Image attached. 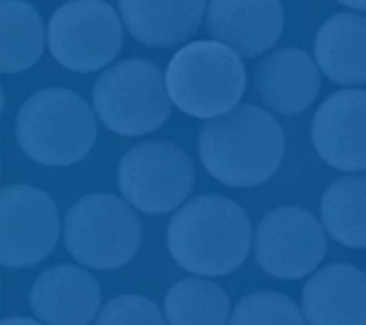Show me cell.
<instances>
[{"instance_id":"1","label":"cell","mask_w":366,"mask_h":325,"mask_svg":"<svg viewBox=\"0 0 366 325\" xmlns=\"http://www.w3.org/2000/svg\"><path fill=\"white\" fill-rule=\"evenodd\" d=\"M197 148L202 165L214 180L232 189H251L277 174L285 156V133L268 111L238 105L206 120Z\"/></svg>"},{"instance_id":"2","label":"cell","mask_w":366,"mask_h":325,"mask_svg":"<svg viewBox=\"0 0 366 325\" xmlns=\"http://www.w3.org/2000/svg\"><path fill=\"white\" fill-rule=\"evenodd\" d=\"M253 229L247 212L223 195L187 201L167 225V249L174 261L195 276H225L249 257Z\"/></svg>"},{"instance_id":"3","label":"cell","mask_w":366,"mask_h":325,"mask_svg":"<svg viewBox=\"0 0 366 325\" xmlns=\"http://www.w3.org/2000/svg\"><path fill=\"white\" fill-rule=\"evenodd\" d=\"M15 137L26 156L47 167L81 161L97 141V120L84 96L69 88L30 94L15 116Z\"/></svg>"},{"instance_id":"4","label":"cell","mask_w":366,"mask_h":325,"mask_svg":"<svg viewBox=\"0 0 366 325\" xmlns=\"http://www.w3.org/2000/svg\"><path fill=\"white\" fill-rule=\"evenodd\" d=\"M232 47L219 41L182 45L167 64L172 103L187 116L212 120L238 107L247 88V69Z\"/></svg>"},{"instance_id":"5","label":"cell","mask_w":366,"mask_h":325,"mask_svg":"<svg viewBox=\"0 0 366 325\" xmlns=\"http://www.w3.org/2000/svg\"><path fill=\"white\" fill-rule=\"evenodd\" d=\"M62 240L77 264L92 270H116L135 257L142 225L127 199L92 193L71 206L62 223Z\"/></svg>"},{"instance_id":"6","label":"cell","mask_w":366,"mask_h":325,"mask_svg":"<svg viewBox=\"0 0 366 325\" xmlns=\"http://www.w3.org/2000/svg\"><path fill=\"white\" fill-rule=\"evenodd\" d=\"M92 103L101 122L124 137L161 129L172 111L165 75L144 58L120 60L103 71L94 81Z\"/></svg>"},{"instance_id":"7","label":"cell","mask_w":366,"mask_h":325,"mask_svg":"<svg viewBox=\"0 0 366 325\" xmlns=\"http://www.w3.org/2000/svg\"><path fill=\"white\" fill-rule=\"evenodd\" d=\"M118 189L122 197L144 214L178 210L193 191L195 169L189 154L167 139L133 146L118 163Z\"/></svg>"},{"instance_id":"8","label":"cell","mask_w":366,"mask_h":325,"mask_svg":"<svg viewBox=\"0 0 366 325\" xmlns=\"http://www.w3.org/2000/svg\"><path fill=\"white\" fill-rule=\"evenodd\" d=\"M122 24L103 0H69L47 24L51 56L69 71L92 73L107 66L122 49Z\"/></svg>"},{"instance_id":"9","label":"cell","mask_w":366,"mask_h":325,"mask_svg":"<svg viewBox=\"0 0 366 325\" xmlns=\"http://www.w3.org/2000/svg\"><path fill=\"white\" fill-rule=\"evenodd\" d=\"M62 229L54 199L30 184L0 189V264L24 270L41 264L58 244Z\"/></svg>"},{"instance_id":"10","label":"cell","mask_w":366,"mask_h":325,"mask_svg":"<svg viewBox=\"0 0 366 325\" xmlns=\"http://www.w3.org/2000/svg\"><path fill=\"white\" fill-rule=\"evenodd\" d=\"M326 253V227L305 208H274L257 225L255 261L274 279L300 281L322 264Z\"/></svg>"},{"instance_id":"11","label":"cell","mask_w":366,"mask_h":325,"mask_svg":"<svg viewBox=\"0 0 366 325\" xmlns=\"http://www.w3.org/2000/svg\"><path fill=\"white\" fill-rule=\"evenodd\" d=\"M313 146L335 169L366 171V90L330 94L313 116Z\"/></svg>"},{"instance_id":"12","label":"cell","mask_w":366,"mask_h":325,"mask_svg":"<svg viewBox=\"0 0 366 325\" xmlns=\"http://www.w3.org/2000/svg\"><path fill=\"white\" fill-rule=\"evenodd\" d=\"M281 0H210L208 32L242 58L268 51L283 32Z\"/></svg>"},{"instance_id":"13","label":"cell","mask_w":366,"mask_h":325,"mask_svg":"<svg viewBox=\"0 0 366 325\" xmlns=\"http://www.w3.org/2000/svg\"><path fill=\"white\" fill-rule=\"evenodd\" d=\"M30 311L45 325H88L99 311V281L69 264L45 270L30 287Z\"/></svg>"},{"instance_id":"14","label":"cell","mask_w":366,"mask_h":325,"mask_svg":"<svg viewBox=\"0 0 366 325\" xmlns=\"http://www.w3.org/2000/svg\"><path fill=\"white\" fill-rule=\"evenodd\" d=\"M311 325H366V274L352 264L322 268L302 289Z\"/></svg>"},{"instance_id":"15","label":"cell","mask_w":366,"mask_h":325,"mask_svg":"<svg viewBox=\"0 0 366 325\" xmlns=\"http://www.w3.org/2000/svg\"><path fill=\"white\" fill-rule=\"evenodd\" d=\"M320 64L302 49L283 47L266 56L255 69V88L262 101L279 114H300L317 96Z\"/></svg>"},{"instance_id":"16","label":"cell","mask_w":366,"mask_h":325,"mask_svg":"<svg viewBox=\"0 0 366 325\" xmlns=\"http://www.w3.org/2000/svg\"><path fill=\"white\" fill-rule=\"evenodd\" d=\"M118 6L133 39L150 47H174L197 32L206 0H118Z\"/></svg>"},{"instance_id":"17","label":"cell","mask_w":366,"mask_h":325,"mask_svg":"<svg viewBox=\"0 0 366 325\" xmlns=\"http://www.w3.org/2000/svg\"><path fill=\"white\" fill-rule=\"evenodd\" d=\"M315 62L335 84H366V15L345 11L326 19L315 36Z\"/></svg>"},{"instance_id":"18","label":"cell","mask_w":366,"mask_h":325,"mask_svg":"<svg viewBox=\"0 0 366 325\" xmlns=\"http://www.w3.org/2000/svg\"><path fill=\"white\" fill-rule=\"evenodd\" d=\"M45 28L36 9L26 0H0V71L30 69L43 54Z\"/></svg>"},{"instance_id":"19","label":"cell","mask_w":366,"mask_h":325,"mask_svg":"<svg viewBox=\"0 0 366 325\" xmlns=\"http://www.w3.org/2000/svg\"><path fill=\"white\" fill-rule=\"evenodd\" d=\"M322 223L347 249H366V176L335 180L322 195Z\"/></svg>"},{"instance_id":"20","label":"cell","mask_w":366,"mask_h":325,"mask_svg":"<svg viewBox=\"0 0 366 325\" xmlns=\"http://www.w3.org/2000/svg\"><path fill=\"white\" fill-rule=\"evenodd\" d=\"M169 325H225L232 317L229 296L206 279H182L165 296Z\"/></svg>"},{"instance_id":"21","label":"cell","mask_w":366,"mask_h":325,"mask_svg":"<svg viewBox=\"0 0 366 325\" xmlns=\"http://www.w3.org/2000/svg\"><path fill=\"white\" fill-rule=\"evenodd\" d=\"M305 319V313L287 296L255 291L234 306L229 325H307Z\"/></svg>"},{"instance_id":"22","label":"cell","mask_w":366,"mask_h":325,"mask_svg":"<svg viewBox=\"0 0 366 325\" xmlns=\"http://www.w3.org/2000/svg\"><path fill=\"white\" fill-rule=\"evenodd\" d=\"M165 315L144 296H118L109 300L94 325H165Z\"/></svg>"},{"instance_id":"23","label":"cell","mask_w":366,"mask_h":325,"mask_svg":"<svg viewBox=\"0 0 366 325\" xmlns=\"http://www.w3.org/2000/svg\"><path fill=\"white\" fill-rule=\"evenodd\" d=\"M0 325H45L43 321H34L28 317H6Z\"/></svg>"},{"instance_id":"24","label":"cell","mask_w":366,"mask_h":325,"mask_svg":"<svg viewBox=\"0 0 366 325\" xmlns=\"http://www.w3.org/2000/svg\"><path fill=\"white\" fill-rule=\"evenodd\" d=\"M341 4L350 6V9H358V11H366V0H339Z\"/></svg>"}]
</instances>
